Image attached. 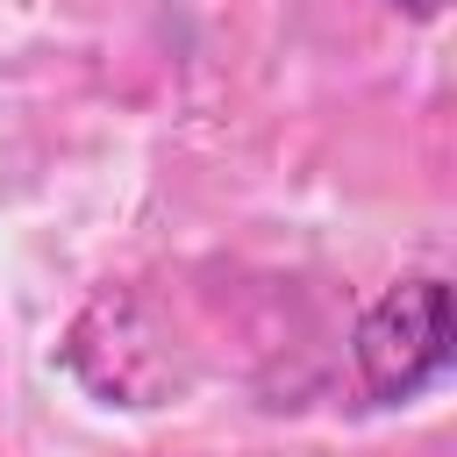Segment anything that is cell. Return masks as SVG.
Listing matches in <instances>:
<instances>
[{
  "label": "cell",
  "instance_id": "cell-2",
  "mask_svg": "<svg viewBox=\"0 0 457 457\" xmlns=\"http://www.w3.org/2000/svg\"><path fill=\"white\" fill-rule=\"evenodd\" d=\"M407 14H443V0H400Z\"/></svg>",
  "mask_w": 457,
  "mask_h": 457
},
{
  "label": "cell",
  "instance_id": "cell-1",
  "mask_svg": "<svg viewBox=\"0 0 457 457\" xmlns=\"http://www.w3.org/2000/svg\"><path fill=\"white\" fill-rule=\"evenodd\" d=\"M450 364V286L443 278H407L371 300L357 321V378L371 400H414L436 386Z\"/></svg>",
  "mask_w": 457,
  "mask_h": 457
}]
</instances>
